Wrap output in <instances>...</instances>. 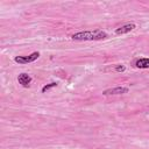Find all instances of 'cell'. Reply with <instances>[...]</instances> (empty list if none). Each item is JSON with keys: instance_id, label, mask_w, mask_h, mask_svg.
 <instances>
[{"instance_id": "cell-7", "label": "cell", "mask_w": 149, "mask_h": 149, "mask_svg": "<svg viewBox=\"0 0 149 149\" xmlns=\"http://www.w3.org/2000/svg\"><path fill=\"white\" fill-rule=\"evenodd\" d=\"M57 84L56 83H50L49 85H45V86H43V88H42V91L43 92H45V91H48V90H50L51 87H54V86H56Z\"/></svg>"}, {"instance_id": "cell-8", "label": "cell", "mask_w": 149, "mask_h": 149, "mask_svg": "<svg viewBox=\"0 0 149 149\" xmlns=\"http://www.w3.org/2000/svg\"><path fill=\"white\" fill-rule=\"evenodd\" d=\"M116 70H118V71H123V70H125V66H118Z\"/></svg>"}, {"instance_id": "cell-5", "label": "cell", "mask_w": 149, "mask_h": 149, "mask_svg": "<svg viewBox=\"0 0 149 149\" xmlns=\"http://www.w3.org/2000/svg\"><path fill=\"white\" fill-rule=\"evenodd\" d=\"M17 80L22 86H28L30 84V81H31V77L29 74H27V73H21L17 77Z\"/></svg>"}, {"instance_id": "cell-6", "label": "cell", "mask_w": 149, "mask_h": 149, "mask_svg": "<svg viewBox=\"0 0 149 149\" xmlns=\"http://www.w3.org/2000/svg\"><path fill=\"white\" fill-rule=\"evenodd\" d=\"M136 66L140 69H147L149 68V58H141L136 61Z\"/></svg>"}, {"instance_id": "cell-2", "label": "cell", "mask_w": 149, "mask_h": 149, "mask_svg": "<svg viewBox=\"0 0 149 149\" xmlns=\"http://www.w3.org/2000/svg\"><path fill=\"white\" fill-rule=\"evenodd\" d=\"M38 56H40L38 52H33L29 56H17V57H15V62L16 63H20V64H26V63L34 62L35 59L38 58Z\"/></svg>"}, {"instance_id": "cell-4", "label": "cell", "mask_w": 149, "mask_h": 149, "mask_svg": "<svg viewBox=\"0 0 149 149\" xmlns=\"http://www.w3.org/2000/svg\"><path fill=\"white\" fill-rule=\"evenodd\" d=\"M135 28V24L134 23H128V24H125V26H122V27H120V28H118L116 30H115V34H118V35H122V34H126V33H129L130 30H133Z\"/></svg>"}, {"instance_id": "cell-1", "label": "cell", "mask_w": 149, "mask_h": 149, "mask_svg": "<svg viewBox=\"0 0 149 149\" xmlns=\"http://www.w3.org/2000/svg\"><path fill=\"white\" fill-rule=\"evenodd\" d=\"M107 37V34L101 31V30H94V31H80V33H77V34H73L72 35V38L73 40H101V38H106Z\"/></svg>"}, {"instance_id": "cell-3", "label": "cell", "mask_w": 149, "mask_h": 149, "mask_svg": "<svg viewBox=\"0 0 149 149\" xmlns=\"http://www.w3.org/2000/svg\"><path fill=\"white\" fill-rule=\"evenodd\" d=\"M127 92H128V88L127 87H114V88L106 90L102 93L105 95H107V94H122V93H127Z\"/></svg>"}]
</instances>
